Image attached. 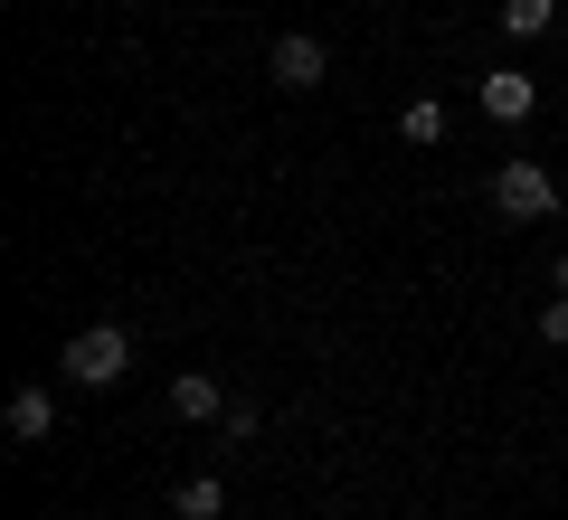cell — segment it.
<instances>
[{
	"label": "cell",
	"mask_w": 568,
	"mask_h": 520,
	"mask_svg": "<svg viewBox=\"0 0 568 520\" xmlns=\"http://www.w3.org/2000/svg\"><path fill=\"white\" fill-rule=\"evenodd\" d=\"M0 426H10V445L58 436V388H48V379H20V388H10V407H0Z\"/></svg>",
	"instance_id": "277c9868"
},
{
	"label": "cell",
	"mask_w": 568,
	"mask_h": 520,
	"mask_svg": "<svg viewBox=\"0 0 568 520\" xmlns=\"http://www.w3.org/2000/svg\"><path fill=\"white\" fill-rule=\"evenodd\" d=\"M58 379L67 388H123V379H133V332H123V322L77 332V340H67V360H58Z\"/></svg>",
	"instance_id": "6da1fadb"
},
{
	"label": "cell",
	"mask_w": 568,
	"mask_h": 520,
	"mask_svg": "<svg viewBox=\"0 0 568 520\" xmlns=\"http://www.w3.org/2000/svg\"><path fill=\"white\" fill-rule=\"evenodd\" d=\"M171 520H227V482H219V473L171 482Z\"/></svg>",
	"instance_id": "52a82bcc"
},
{
	"label": "cell",
	"mask_w": 568,
	"mask_h": 520,
	"mask_svg": "<svg viewBox=\"0 0 568 520\" xmlns=\"http://www.w3.org/2000/svg\"><path fill=\"white\" fill-rule=\"evenodd\" d=\"M493 208H503L511 227H549V218H559V181H549L540 161H521V152H511L503 171H493Z\"/></svg>",
	"instance_id": "7a4b0ae2"
},
{
	"label": "cell",
	"mask_w": 568,
	"mask_h": 520,
	"mask_svg": "<svg viewBox=\"0 0 568 520\" xmlns=\"http://www.w3.org/2000/svg\"><path fill=\"white\" fill-rule=\"evenodd\" d=\"M265 67H275V85H284V95H313V85L332 77V48L313 39V29H284V39H275V58H265Z\"/></svg>",
	"instance_id": "3957f363"
},
{
	"label": "cell",
	"mask_w": 568,
	"mask_h": 520,
	"mask_svg": "<svg viewBox=\"0 0 568 520\" xmlns=\"http://www.w3.org/2000/svg\"><path fill=\"white\" fill-rule=\"evenodd\" d=\"M446 123H455L446 104H436V95H417V104L398 114V133H407V142H446Z\"/></svg>",
	"instance_id": "9c48e42d"
},
{
	"label": "cell",
	"mask_w": 568,
	"mask_h": 520,
	"mask_svg": "<svg viewBox=\"0 0 568 520\" xmlns=\"http://www.w3.org/2000/svg\"><path fill=\"white\" fill-rule=\"evenodd\" d=\"M540 340H549V350H568V294L540 303Z\"/></svg>",
	"instance_id": "30bf717a"
},
{
	"label": "cell",
	"mask_w": 568,
	"mask_h": 520,
	"mask_svg": "<svg viewBox=\"0 0 568 520\" xmlns=\"http://www.w3.org/2000/svg\"><path fill=\"white\" fill-rule=\"evenodd\" d=\"M549 284H559V294H568V246H559V256H549Z\"/></svg>",
	"instance_id": "8fae6325"
},
{
	"label": "cell",
	"mask_w": 568,
	"mask_h": 520,
	"mask_svg": "<svg viewBox=\"0 0 568 520\" xmlns=\"http://www.w3.org/2000/svg\"><path fill=\"white\" fill-rule=\"evenodd\" d=\"M559 29V0H503V39H540Z\"/></svg>",
	"instance_id": "ba28073f"
},
{
	"label": "cell",
	"mask_w": 568,
	"mask_h": 520,
	"mask_svg": "<svg viewBox=\"0 0 568 520\" xmlns=\"http://www.w3.org/2000/svg\"><path fill=\"white\" fill-rule=\"evenodd\" d=\"M171 417H181V426H209V417H227V388L209 379V369H181V379H171Z\"/></svg>",
	"instance_id": "8992f818"
},
{
	"label": "cell",
	"mask_w": 568,
	"mask_h": 520,
	"mask_svg": "<svg viewBox=\"0 0 568 520\" xmlns=\"http://www.w3.org/2000/svg\"><path fill=\"white\" fill-rule=\"evenodd\" d=\"M530 104H540V77H521V67H493L484 77V114L493 123H530Z\"/></svg>",
	"instance_id": "5b68a950"
}]
</instances>
